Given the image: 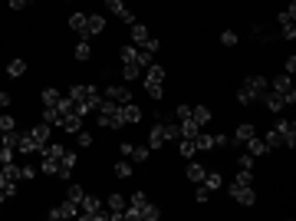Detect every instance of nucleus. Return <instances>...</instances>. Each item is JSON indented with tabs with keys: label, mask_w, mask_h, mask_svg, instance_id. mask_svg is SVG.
Wrapping results in <instances>:
<instances>
[{
	"label": "nucleus",
	"mask_w": 296,
	"mask_h": 221,
	"mask_svg": "<svg viewBox=\"0 0 296 221\" xmlns=\"http://www.w3.org/2000/svg\"><path fill=\"white\" fill-rule=\"evenodd\" d=\"M221 182H224V178H221V172H208V175H204V182H201V185H208L211 191H217V188H221Z\"/></svg>",
	"instance_id": "c85d7f7f"
},
{
	"label": "nucleus",
	"mask_w": 296,
	"mask_h": 221,
	"mask_svg": "<svg viewBox=\"0 0 296 221\" xmlns=\"http://www.w3.org/2000/svg\"><path fill=\"white\" fill-rule=\"evenodd\" d=\"M86 17L89 13H73V17H69V26H73L79 37H82V30H86Z\"/></svg>",
	"instance_id": "cd10ccee"
},
{
	"label": "nucleus",
	"mask_w": 296,
	"mask_h": 221,
	"mask_svg": "<svg viewBox=\"0 0 296 221\" xmlns=\"http://www.w3.org/2000/svg\"><path fill=\"white\" fill-rule=\"evenodd\" d=\"M178 149H181V155H188V158H191L194 152H197V146H194V135H181V139H178Z\"/></svg>",
	"instance_id": "b1692460"
},
{
	"label": "nucleus",
	"mask_w": 296,
	"mask_h": 221,
	"mask_svg": "<svg viewBox=\"0 0 296 221\" xmlns=\"http://www.w3.org/2000/svg\"><path fill=\"white\" fill-rule=\"evenodd\" d=\"M99 113V126L105 129H122V102H112V99H102V106L96 109Z\"/></svg>",
	"instance_id": "7ed1b4c3"
},
{
	"label": "nucleus",
	"mask_w": 296,
	"mask_h": 221,
	"mask_svg": "<svg viewBox=\"0 0 296 221\" xmlns=\"http://www.w3.org/2000/svg\"><path fill=\"white\" fill-rule=\"evenodd\" d=\"M237 165H241V169H247V172H250V169H253V155H250V152H244V155L237 158Z\"/></svg>",
	"instance_id": "a19ab883"
},
{
	"label": "nucleus",
	"mask_w": 296,
	"mask_h": 221,
	"mask_svg": "<svg viewBox=\"0 0 296 221\" xmlns=\"http://www.w3.org/2000/svg\"><path fill=\"white\" fill-rule=\"evenodd\" d=\"M4 106H10V93H0V109Z\"/></svg>",
	"instance_id": "09e8293b"
},
{
	"label": "nucleus",
	"mask_w": 296,
	"mask_h": 221,
	"mask_svg": "<svg viewBox=\"0 0 296 221\" xmlns=\"http://www.w3.org/2000/svg\"><path fill=\"white\" fill-rule=\"evenodd\" d=\"M13 10H23V7H30V0H10Z\"/></svg>",
	"instance_id": "49530a36"
},
{
	"label": "nucleus",
	"mask_w": 296,
	"mask_h": 221,
	"mask_svg": "<svg viewBox=\"0 0 296 221\" xmlns=\"http://www.w3.org/2000/svg\"><path fill=\"white\" fill-rule=\"evenodd\" d=\"M257 135V129L250 126V122H244V126H237V142H247V139H253Z\"/></svg>",
	"instance_id": "c756f323"
},
{
	"label": "nucleus",
	"mask_w": 296,
	"mask_h": 221,
	"mask_svg": "<svg viewBox=\"0 0 296 221\" xmlns=\"http://www.w3.org/2000/svg\"><path fill=\"white\" fill-rule=\"evenodd\" d=\"M129 30H132V43H135V46H142L145 40H148V26H145V23H138V20H132Z\"/></svg>",
	"instance_id": "6ab92c4d"
},
{
	"label": "nucleus",
	"mask_w": 296,
	"mask_h": 221,
	"mask_svg": "<svg viewBox=\"0 0 296 221\" xmlns=\"http://www.w3.org/2000/svg\"><path fill=\"white\" fill-rule=\"evenodd\" d=\"M145 89H148V96L152 99H161L165 96V66H148V73H145Z\"/></svg>",
	"instance_id": "423d86ee"
},
{
	"label": "nucleus",
	"mask_w": 296,
	"mask_h": 221,
	"mask_svg": "<svg viewBox=\"0 0 296 221\" xmlns=\"http://www.w3.org/2000/svg\"><path fill=\"white\" fill-rule=\"evenodd\" d=\"M244 146H247V152H250L253 158H260V155H267V152H270V146H267L263 139H257V135H253V139H247Z\"/></svg>",
	"instance_id": "aec40b11"
},
{
	"label": "nucleus",
	"mask_w": 296,
	"mask_h": 221,
	"mask_svg": "<svg viewBox=\"0 0 296 221\" xmlns=\"http://www.w3.org/2000/svg\"><path fill=\"white\" fill-rule=\"evenodd\" d=\"M7 73H10V76H23L26 63H23V60H10V63H7Z\"/></svg>",
	"instance_id": "72a5a7b5"
},
{
	"label": "nucleus",
	"mask_w": 296,
	"mask_h": 221,
	"mask_svg": "<svg viewBox=\"0 0 296 221\" xmlns=\"http://www.w3.org/2000/svg\"><path fill=\"white\" fill-rule=\"evenodd\" d=\"M0 142H4V132H0Z\"/></svg>",
	"instance_id": "8fccbe9b"
},
{
	"label": "nucleus",
	"mask_w": 296,
	"mask_h": 221,
	"mask_svg": "<svg viewBox=\"0 0 296 221\" xmlns=\"http://www.w3.org/2000/svg\"><path fill=\"white\" fill-rule=\"evenodd\" d=\"M230 198L241 205H253L257 202V195H253V185H244V182H234L230 185Z\"/></svg>",
	"instance_id": "1a4fd4ad"
},
{
	"label": "nucleus",
	"mask_w": 296,
	"mask_h": 221,
	"mask_svg": "<svg viewBox=\"0 0 296 221\" xmlns=\"http://www.w3.org/2000/svg\"><path fill=\"white\" fill-rule=\"evenodd\" d=\"M105 99H112V102H129L132 93H129V86H122V82H119V86H109V89H105Z\"/></svg>",
	"instance_id": "2eb2a0df"
},
{
	"label": "nucleus",
	"mask_w": 296,
	"mask_h": 221,
	"mask_svg": "<svg viewBox=\"0 0 296 221\" xmlns=\"http://www.w3.org/2000/svg\"><path fill=\"white\" fill-rule=\"evenodd\" d=\"M273 132H277L280 146H293V142H296V126H293V122H277Z\"/></svg>",
	"instance_id": "9b49d317"
},
{
	"label": "nucleus",
	"mask_w": 296,
	"mask_h": 221,
	"mask_svg": "<svg viewBox=\"0 0 296 221\" xmlns=\"http://www.w3.org/2000/svg\"><path fill=\"white\" fill-rule=\"evenodd\" d=\"M105 211H102V202H99V198H82L79 202V218H86V221H96V218H102Z\"/></svg>",
	"instance_id": "0eeeda50"
},
{
	"label": "nucleus",
	"mask_w": 296,
	"mask_h": 221,
	"mask_svg": "<svg viewBox=\"0 0 296 221\" xmlns=\"http://www.w3.org/2000/svg\"><path fill=\"white\" fill-rule=\"evenodd\" d=\"M286 73H290V76L296 73V57H290V60H286Z\"/></svg>",
	"instance_id": "de8ad7c7"
},
{
	"label": "nucleus",
	"mask_w": 296,
	"mask_h": 221,
	"mask_svg": "<svg viewBox=\"0 0 296 221\" xmlns=\"http://www.w3.org/2000/svg\"><path fill=\"white\" fill-rule=\"evenodd\" d=\"M66 198H69V202H73V205H79L82 198H86V191H82L79 185H69V188H66Z\"/></svg>",
	"instance_id": "7c9ffc66"
},
{
	"label": "nucleus",
	"mask_w": 296,
	"mask_h": 221,
	"mask_svg": "<svg viewBox=\"0 0 296 221\" xmlns=\"http://www.w3.org/2000/svg\"><path fill=\"white\" fill-rule=\"evenodd\" d=\"M20 178H23V182H33V178H37V169H33V165H23V172H20Z\"/></svg>",
	"instance_id": "79ce46f5"
},
{
	"label": "nucleus",
	"mask_w": 296,
	"mask_h": 221,
	"mask_svg": "<svg viewBox=\"0 0 296 221\" xmlns=\"http://www.w3.org/2000/svg\"><path fill=\"white\" fill-rule=\"evenodd\" d=\"M76 135H79V146H82V149H89V146H93V132H86V129H79V132H76Z\"/></svg>",
	"instance_id": "4c0bfd02"
},
{
	"label": "nucleus",
	"mask_w": 296,
	"mask_h": 221,
	"mask_svg": "<svg viewBox=\"0 0 296 221\" xmlns=\"http://www.w3.org/2000/svg\"><path fill=\"white\" fill-rule=\"evenodd\" d=\"M60 99H63V96L56 93V89H43V106H46V109H49V106H56Z\"/></svg>",
	"instance_id": "c9c22d12"
},
{
	"label": "nucleus",
	"mask_w": 296,
	"mask_h": 221,
	"mask_svg": "<svg viewBox=\"0 0 296 221\" xmlns=\"http://www.w3.org/2000/svg\"><path fill=\"white\" fill-rule=\"evenodd\" d=\"M69 99H73V106H76L79 116H89V113H96V109L102 106V93H99V86H73V89H69Z\"/></svg>",
	"instance_id": "f257e3e1"
},
{
	"label": "nucleus",
	"mask_w": 296,
	"mask_h": 221,
	"mask_svg": "<svg viewBox=\"0 0 296 221\" xmlns=\"http://www.w3.org/2000/svg\"><path fill=\"white\" fill-rule=\"evenodd\" d=\"M13 129H17L13 116H0V132H13Z\"/></svg>",
	"instance_id": "e433bc0d"
},
{
	"label": "nucleus",
	"mask_w": 296,
	"mask_h": 221,
	"mask_svg": "<svg viewBox=\"0 0 296 221\" xmlns=\"http://www.w3.org/2000/svg\"><path fill=\"white\" fill-rule=\"evenodd\" d=\"M73 165H76V152H69V149H66V155H63V172H60V178H69Z\"/></svg>",
	"instance_id": "bb28decb"
},
{
	"label": "nucleus",
	"mask_w": 296,
	"mask_h": 221,
	"mask_svg": "<svg viewBox=\"0 0 296 221\" xmlns=\"http://www.w3.org/2000/svg\"><path fill=\"white\" fill-rule=\"evenodd\" d=\"M20 172H23V169H20V165H13V162L4 165V175L10 178V182H23V178H20Z\"/></svg>",
	"instance_id": "2f4dec72"
},
{
	"label": "nucleus",
	"mask_w": 296,
	"mask_h": 221,
	"mask_svg": "<svg viewBox=\"0 0 296 221\" xmlns=\"http://www.w3.org/2000/svg\"><path fill=\"white\" fill-rule=\"evenodd\" d=\"M115 175H119V178H129V175H132V165H129V162H119V165H115Z\"/></svg>",
	"instance_id": "ea45409f"
},
{
	"label": "nucleus",
	"mask_w": 296,
	"mask_h": 221,
	"mask_svg": "<svg viewBox=\"0 0 296 221\" xmlns=\"http://www.w3.org/2000/svg\"><path fill=\"white\" fill-rule=\"evenodd\" d=\"M260 99H263V106L270 109V113H280V109L286 106V99H283V96H280V93H263V96H260Z\"/></svg>",
	"instance_id": "a211bd4d"
},
{
	"label": "nucleus",
	"mask_w": 296,
	"mask_h": 221,
	"mask_svg": "<svg viewBox=\"0 0 296 221\" xmlns=\"http://www.w3.org/2000/svg\"><path fill=\"white\" fill-rule=\"evenodd\" d=\"M221 43H224V46H234V43H237V33H234V30H224V33H221Z\"/></svg>",
	"instance_id": "58836bf2"
},
{
	"label": "nucleus",
	"mask_w": 296,
	"mask_h": 221,
	"mask_svg": "<svg viewBox=\"0 0 296 221\" xmlns=\"http://www.w3.org/2000/svg\"><path fill=\"white\" fill-rule=\"evenodd\" d=\"M138 119H142V109H138L132 99L122 102V122H138Z\"/></svg>",
	"instance_id": "412c9836"
},
{
	"label": "nucleus",
	"mask_w": 296,
	"mask_h": 221,
	"mask_svg": "<svg viewBox=\"0 0 296 221\" xmlns=\"http://www.w3.org/2000/svg\"><path fill=\"white\" fill-rule=\"evenodd\" d=\"M148 146H132V142H122V155H129L132 162H148Z\"/></svg>",
	"instance_id": "ddd939ff"
},
{
	"label": "nucleus",
	"mask_w": 296,
	"mask_h": 221,
	"mask_svg": "<svg viewBox=\"0 0 296 221\" xmlns=\"http://www.w3.org/2000/svg\"><path fill=\"white\" fill-rule=\"evenodd\" d=\"M208 119H211V109H208V106H191V119H185V122H194V126H204Z\"/></svg>",
	"instance_id": "5701e85b"
},
{
	"label": "nucleus",
	"mask_w": 296,
	"mask_h": 221,
	"mask_svg": "<svg viewBox=\"0 0 296 221\" xmlns=\"http://www.w3.org/2000/svg\"><path fill=\"white\" fill-rule=\"evenodd\" d=\"M63 155H66V149H63V146H43L40 172H46V175H60V172H63Z\"/></svg>",
	"instance_id": "39448f33"
},
{
	"label": "nucleus",
	"mask_w": 296,
	"mask_h": 221,
	"mask_svg": "<svg viewBox=\"0 0 296 221\" xmlns=\"http://www.w3.org/2000/svg\"><path fill=\"white\" fill-rule=\"evenodd\" d=\"M263 93H267V79H263V76H247L244 86L237 89V102H244V106H247V102H257Z\"/></svg>",
	"instance_id": "20e7f679"
},
{
	"label": "nucleus",
	"mask_w": 296,
	"mask_h": 221,
	"mask_svg": "<svg viewBox=\"0 0 296 221\" xmlns=\"http://www.w3.org/2000/svg\"><path fill=\"white\" fill-rule=\"evenodd\" d=\"M125 205H129V202H125L122 195H112L109 198V215L112 218H125Z\"/></svg>",
	"instance_id": "4be33fe9"
},
{
	"label": "nucleus",
	"mask_w": 296,
	"mask_h": 221,
	"mask_svg": "<svg viewBox=\"0 0 296 221\" xmlns=\"http://www.w3.org/2000/svg\"><path fill=\"white\" fill-rule=\"evenodd\" d=\"M0 146H7V149H20V132L13 129V132H4V142Z\"/></svg>",
	"instance_id": "473e14b6"
},
{
	"label": "nucleus",
	"mask_w": 296,
	"mask_h": 221,
	"mask_svg": "<svg viewBox=\"0 0 296 221\" xmlns=\"http://www.w3.org/2000/svg\"><path fill=\"white\" fill-rule=\"evenodd\" d=\"M7 162H13V149H0V165H7Z\"/></svg>",
	"instance_id": "a18cd8bd"
},
{
	"label": "nucleus",
	"mask_w": 296,
	"mask_h": 221,
	"mask_svg": "<svg viewBox=\"0 0 296 221\" xmlns=\"http://www.w3.org/2000/svg\"><path fill=\"white\" fill-rule=\"evenodd\" d=\"M204 175H208V172H204V165H197V162L188 165V182H204Z\"/></svg>",
	"instance_id": "a878e982"
},
{
	"label": "nucleus",
	"mask_w": 296,
	"mask_h": 221,
	"mask_svg": "<svg viewBox=\"0 0 296 221\" xmlns=\"http://www.w3.org/2000/svg\"><path fill=\"white\" fill-rule=\"evenodd\" d=\"M174 116H178L181 122H185V119H191V106H178V109H174Z\"/></svg>",
	"instance_id": "37998d69"
},
{
	"label": "nucleus",
	"mask_w": 296,
	"mask_h": 221,
	"mask_svg": "<svg viewBox=\"0 0 296 221\" xmlns=\"http://www.w3.org/2000/svg\"><path fill=\"white\" fill-rule=\"evenodd\" d=\"M17 195V182H10V178L4 175V169H0V205L7 202V198Z\"/></svg>",
	"instance_id": "f3484780"
},
{
	"label": "nucleus",
	"mask_w": 296,
	"mask_h": 221,
	"mask_svg": "<svg viewBox=\"0 0 296 221\" xmlns=\"http://www.w3.org/2000/svg\"><path fill=\"white\" fill-rule=\"evenodd\" d=\"M76 215H79V205H73L69 198L60 205V208H53V211H49V218H56V221H63V218H76Z\"/></svg>",
	"instance_id": "4468645a"
},
{
	"label": "nucleus",
	"mask_w": 296,
	"mask_h": 221,
	"mask_svg": "<svg viewBox=\"0 0 296 221\" xmlns=\"http://www.w3.org/2000/svg\"><path fill=\"white\" fill-rule=\"evenodd\" d=\"M105 7H109V13H115L119 20H125V23H132V10L122 4V0H105Z\"/></svg>",
	"instance_id": "dca6fc26"
},
{
	"label": "nucleus",
	"mask_w": 296,
	"mask_h": 221,
	"mask_svg": "<svg viewBox=\"0 0 296 221\" xmlns=\"http://www.w3.org/2000/svg\"><path fill=\"white\" fill-rule=\"evenodd\" d=\"M277 20H280V26H283V37H286V40H293V37H296V30H293V20H296V7L290 4V10H283V13H280Z\"/></svg>",
	"instance_id": "f8f14e48"
},
{
	"label": "nucleus",
	"mask_w": 296,
	"mask_h": 221,
	"mask_svg": "<svg viewBox=\"0 0 296 221\" xmlns=\"http://www.w3.org/2000/svg\"><path fill=\"white\" fill-rule=\"evenodd\" d=\"M122 79H142V66L138 63H122Z\"/></svg>",
	"instance_id": "393cba45"
},
{
	"label": "nucleus",
	"mask_w": 296,
	"mask_h": 221,
	"mask_svg": "<svg viewBox=\"0 0 296 221\" xmlns=\"http://www.w3.org/2000/svg\"><path fill=\"white\" fill-rule=\"evenodd\" d=\"M273 93H280L286 99V106H293L296 102V93H293V82H290V73H283V76H277L273 79Z\"/></svg>",
	"instance_id": "6e6552de"
},
{
	"label": "nucleus",
	"mask_w": 296,
	"mask_h": 221,
	"mask_svg": "<svg viewBox=\"0 0 296 221\" xmlns=\"http://www.w3.org/2000/svg\"><path fill=\"white\" fill-rule=\"evenodd\" d=\"M102 30H105V17H99V13H89V17H86V30H82L79 40H93V37H99Z\"/></svg>",
	"instance_id": "9d476101"
},
{
	"label": "nucleus",
	"mask_w": 296,
	"mask_h": 221,
	"mask_svg": "<svg viewBox=\"0 0 296 221\" xmlns=\"http://www.w3.org/2000/svg\"><path fill=\"white\" fill-rule=\"evenodd\" d=\"M194 198H197V202H208V198H211V188H208V185H201V188L194 191Z\"/></svg>",
	"instance_id": "c03bdc74"
},
{
	"label": "nucleus",
	"mask_w": 296,
	"mask_h": 221,
	"mask_svg": "<svg viewBox=\"0 0 296 221\" xmlns=\"http://www.w3.org/2000/svg\"><path fill=\"white\" fill-rule=\"evenodd\" d=\"M125 218H129V221H155V218H158V208L148 202L142 191H135L132 202L125 205Z\"/></svg>",
	"instance_id": "f03ea898"
},
{
	"label": "nucleus",
	"mask_w": 296,
	"mask_h": 221,
	"mask_svg": "<svg viewBox=\"0 0 296 221\" xmlns=\"http://www.w3.org/2000/svg\"><path fill=\"white\" fill-rule=\"evenodd\" d=\"M93 57V46H89V40H79V46H76V60H89Z\"/></svg>",
	"instance_id": "f704fd0d"
}]
</instances>
